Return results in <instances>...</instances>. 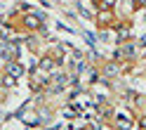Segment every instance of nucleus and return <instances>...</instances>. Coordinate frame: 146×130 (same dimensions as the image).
Segmentation results:
<instances>
[{"mask_svg": "<svg viewBox=\"0 0 146 130\" xmlns=\"http://www.w3.org/2000/svg\"><path fill=\"white\" fill-rule=\"evenodd\" d=\"M125 38H130V29H127V26H118V31H115V40H125Z\"/></svg>", "mask_w": 146, "mask_h": 130, "instance_id": "3", "label": "nucleus"}, {"mask_svg": "<svg viewBox=\"0 0 146 130\" xmlns=\"http://www.w3.org/2000/svg\"><path fill=\"white\" fill-rule=\"evenodd\" d=\"M3 80H5V88H12L14 83H17V78H14V76H10V73H5V78H3Z\"/></svg>", "mask_w": 146, "mask_h": 130, "instance_id": "4", "label": "nucleus"}, {"mask_svg": "<svg viewBox=\"0 0 146 130\" xmlns=\"http://www.w3.org/2000/svg\"><path fill=\"white\" fill-rule=\"evenodd\" d=\"M118 71H120V69H118L115 64H108V69H106V73H108V76H113V73H118Z\"/></svg>", "mask_w": 146, "mask_h": 130, "instance_id": "6", "label": "nucleus"}, {"mask_svg": "<svg viewBox=\"0 0 146 130\" xmlns=\"http://www.w3.org/2000/svg\"><path fill=\"white\" fill-rule=\"evenodd\" d=\"M40 17H31V14H26L24 17V26H26V29H31V31H35V29H42V26H40Z\"/></svg>", "mask_w": 146, "mask_h": 130, "instance_id": "2", "label": "nucleus"}, {"mask_svg": "<svg viewBox=\"0 0 146 130\" xmlns=\"http://www.w3.org/2000/svg\"><path fill=\"white\" fill-rule=\"evenodd\" d=\"M111 5H115V0H102V3H99V10H108Z\"/></svg>", "mask_w": 146, "mask_h": 130, "instance_id": "5", "label": "nucleus"}, {"mask_svg": "<svg viewBox=\"0 0 146 130\" xmlns=\"http://www.w3.org/2000/svg\"><path fill=\"white\" fill-rule=\"evenodd\" d=\"M5 71L10 73V76H14V78H19L21 73H24V66L19 62H7V66H5Z\"/></svg>", "mask_w": 146, "mask_h": 130, "instance_id": "1", "label": "nucleus"}]
</instances>
